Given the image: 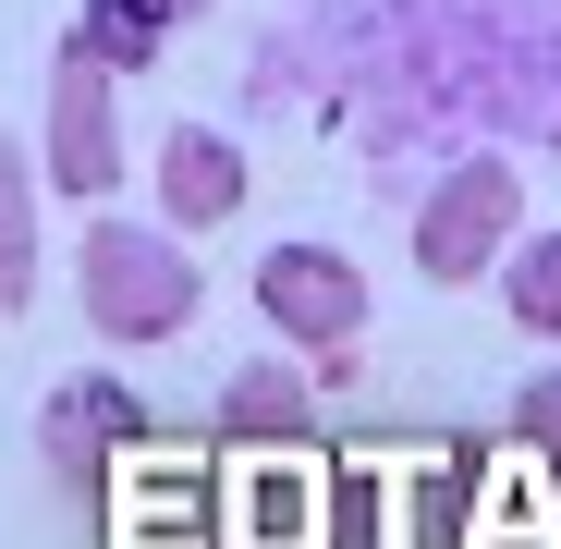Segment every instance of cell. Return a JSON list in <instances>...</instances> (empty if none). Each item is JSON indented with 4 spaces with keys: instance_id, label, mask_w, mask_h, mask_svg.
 Wrapping results in <instances>:
<instances>
[{
    "instance_id": "obj_1",
    "label": "cell",
    "mask_w": 561,
    "mask_h": 549,
    "mask_svg": "<svg viewBox=\"0 0 561 549\" xmlns=\"http://www.w3.org/2000/svg\"><path fill=\"white\" fill-rule=\"evenodd\" d=\"M73 294H85V330L99 342H171L196 330V256H183V232H147V220H85L73 244Z\"/></svg>"
},
{
    "instance_id": "obj_2",
    "label": "cell",
    "mask_w": 561,
    "mask_h": 549,
    "mask_svg": "<svg viewBox=\"0 0 561 549\" xmlns=\"http://www.w3.org/2000/svg\"><path fill=\"white\" fill-rule=\"evenodd\" d=\"M513 232H525V171L513 159H451L415 208V268L427 282H477V268L513 256Z\"/></svg>"
},
{
    "instance_id": "obj_3",
    "label": "cell",
    "mask_w": 561,
    "mask_h": 549,
    "mask_svg": "<svg viewBox=\"0 0 561 549\" xmlns=\"http://www.w3.org/2000/svg\"><path fill=\"white\" fill-rule=\"evenodd\" d=\"M256 318L280 330V354H354L379 294H366V268L342 244H268L256 256Z\"/></svg>"
},
{
    "instance_id": "obj_4",
    "label": "cell",
    "mask_w": 561,
    "mask_h": 549,
    "mask_svg": "<svg viewBox=\"0 0 561 549\" xmlns=\"http://www.w3.org/2000/svg\"><path fill=\"white\" fill-rule=\"evenodd\" d=\"M123 73H99L73 37L49 49V135H37V171H49V196H111L123 183V99H111Z\"/></svg>"
},
{
    "instance_id": "obj_5",
    "label": "cell",
    "mask_w": 561,
    "mask_h": 549,
    "mask_svg": "<svg viewBox=\"0 0 561 549\" xmlns=\"http://www.w3.org/2000/svg\"><path fill=\"white\" fill-rule=\"evenodd\" d=\"M37 439H49L61 489H99V477H111V451H135V439H147V415H135V391H123V379H61Z\"/></svg>"
},
{
    "instance_id": "obj_6",
    "label": "cell",
    "mask_w": 561,
    "mask_h": 549,
    "mask_svg": "<svg viewBox=\"0 0 561 549\" xmlns=\"http://www.w3.org/2000/svg\"><path fill=\"white\" fill-rule=\"evenodd\" d=\"M159 208H171V232H220V220L244 208V147L208 135V123H171V147H159Z\"/></svg>"
},
{
    "instance_id": "obj_7",
    "label": "cell",
    "mask_w": 561,
    "mask_h": 549,
    "mask_svg": "<svg viewBox=\"0 0 561 549\" xmlns=\"http://www.w3.org/2000/svg\"><path fill=\"white\" fill-rule=\"evenodd\" d=\"M220 439L232 451H294L306 439V379H294V354H268V366H232V403H220Z\"/></svg>"
},
{
    "instance_id": "obj_8",
    "label": "cell",
    "mask_w": 561,
    "mask_h": 549,
    "mask_svg": "<svg viewBox=\"0 0 561 549\" xmlns=\"http://www.w3.org/2000/svg\"><path fill=\"white\" fill-rule=\"evenodd\" d=\"M37 159L25 147H0V318L13 306H37Z\"/></svg>"
},
{
    "instance_id": "obj_9",
    "label": "cell",
    "mask_w": 561,
    "mask_h": 549,
    "mask_svg": "<svg viewBox=\"0 0 561 549\" xmlns=\"http://www.w3.org/2000/svg\"><path fill=\"white\" fill-rule=\"evenodd\" d=\"M61 37H73L85 61H99V73H147V61L171 49V25L147 13V0H85V13H73Z\"/></svg>"
},
{
    "instance_id": "obj_10",
    "label": "cell",
    "mask_w": 561,
    "mask_h": 549,
    "mask_svg": "<svg viewBox=\"0 0 561 549\" xmlns=\"http://www.w3.org/2000/svg\"><path fill=\"white\" fill-rule=\"evenodd\" d=\"M501 306H513V330L561 342V232H513V256H501Z\"/></svg>"
},
{
    "instance_id": "obj_11",
    "label": "cell",
    "mask_w": 561,
    "mask_h": 549,
    "mask_svg": "<svg viewBox=\"0 0 561 549\" xmlns=\"http://www.w3.org/2000/svg\"><path fill=\"white\" fill-rule=\"evenodd\" d=\"M513 451H525V465L561 489V366H537V379L513 391Z\"/></svg>"
},
{
    "instance_id": "obj_12",
    "label": "cell",
    "mask_w": 561,
    "mask_h": 549,
    "mask_svg": "<svg viewBox=\"0 0 561 549\" xmlns=\"http://www.w3.org/2000/svg\"><path fill=\"white\" fill-rule=\"evenodd\" d=\"M342 489V549H379L391 525H379V477H330Z\"/></svg>"
},
{
    "instance_id": "obj_13",
    "label": "cell",
    "mask_w": 561,
    "mask_h": 549,
    "mask_svg": "<svg viewBox=\"0 0 561 549\" xmlns=\"http://www.w3.org/2000/svg\"><path fill=\"white\" fill-rule=\"evenodd\" d=\"M147 13H159V25H196V13H220V0H147Z\"/></svg>"
}]
</instances>
